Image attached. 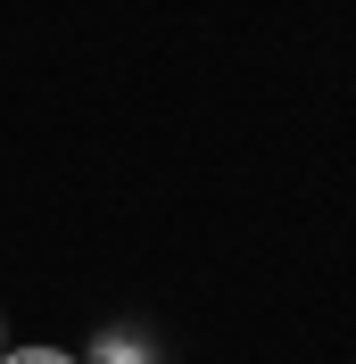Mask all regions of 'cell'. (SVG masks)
I'll return each mask as SVG.
<instances>
[{
	"instance_id": "6da1fadb",
	"label": "cell",
	"mask_w": 356,
	"mask_h": 364,
	"mask_svg": "<svg viewBox=\"0 0 356 364\" xmlns=\"http://www.w3.org/2000/svg\"><path fill=\"white\" fill-rule=\"evenodd\" d=\"M0 364H75V356H58V348H17V356H0Z\"/></svg>"
},
{
	"instance_id": "3957f363",
	"label": "cell",
	"mask_w": 356,
	"mask_h": 364,
	"mask_svg": "<svg viewBox=\"0 0 356 364\" xmlns=\"http://www.w3.org/2000/svg\"><path fill=\"white\" fill-rule=\"evenodd\" d=\"M0 356H9V348H0Z\"/></svg>"
},
{
	"instance_id": "7a4b0ae2",
	"label": "cell",
	"mask_w": 356,
	"mask_h": 364,
	"mask_svg": "<svg viewBox=\"0 0 356 364\" xmlns=\"http://www.w3.org/2000/svg\"><path fill=\"white\" fill-rule=\"evenodd\" d=\"M108 364H141V356H133V348H116V340H108Z\"/></svg>"
}]
</instances>
